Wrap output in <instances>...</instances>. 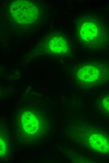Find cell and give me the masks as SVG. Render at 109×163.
I'll list each match as a JSON object with an SVG mask.
<instances>
[{
	"label": "cell",
	"instance_id": "6da1fadb",
	"mask_svg": "<svg viewBox=\"0 0 109 163\" xmlns=\"http://www.w3.org/2000/svg\"><path fill=\"white\" fill-rule=\"evenodd\" d=\"M76 41L83 48L99 51L109 49V22L91 12L78 14L75 20Z\"/></svg>",
	"mask_w": 109,
	"mask_h": 163
},
{
	"label": "cell",
	"instance_id": "7a4b0ae2",
	"mask_svg": "<svg viewBox=\"0 0 109 163\" xmlns=\"http://www.w3.org/2000/svg\"><path fill=\"white\" fill-rule=\"evenodd\" d=\"M75 86L89 89L109 83V60L93 59L81 62L74 68Z\"/></svg>",
	"mask_w": 109,
	"mask_h": 163
},
{
	"label": "cell",
	"instance_id": "3957f363",
	"mask_svg": "<svg viewBox=\"0 0 109 163\" xmlns=\"http://www.w3.org/2000/svg\"><path fill=\"white\" fill-rule=\"evenodd\" d=\"M10 12L14 19L21 24L31 23L38 18L37 8L33 3L27 1L18 0L11 5Z\"/></svg>",
	"mask_w": 109,
	"mask_h": 163
},
{
	"label": "cell",
	"instance_id": "277c9868",
	"mask_svg": "<svg viewBox=\"0 0 109 163\" xmlns=\"http://www.w3.org/2000/svg\"><path fill=\"white\" fill-rule=\"evenodd\" d=\"M47 45L50 52L56 55H65L70 49V42L67 38L59 34L50 36Z\"/></svg>",
	"mask_w": 109,
	"mask_h": 163
},
{
	"label": "cell",
	"instance_id": "5b68a950",
	"mask_svg": "<svg viewBox=\"0 0 109 163\" xmlns=\"http://www.w3.org/2000/svg\"><path fill=\"white\" fill-rule=\"evenodd\" d=\"M88 141L95 150L104 153L109 152V137L101 133H93L88 137Z\"/></svg>",
	"mask_w": 109,
	"mask_h": 163
},
{
	"label": "cell",
	"instance_id": "8992f818",
	"mask_svg": "<svg viewBox=\"0 0 109 163\" xmlns=\"http://www.w3.org/2000/svg\"><path fill=\"white\" fill-rule=\"evenodd\" d=\"M22 117V121L29 122V123H22V124L23 126L29 125L27 127H29V133L30 130H31V134H36L39 132L40 128L41 127V122H40V119L35 114L30 112L26 111L23 114Z\"/></svg>",
	"mask_w": 109,
	"mask_h": 163
},
{
	"label": "cell",
	"instance_id": "52a82bcc",
	"mask_svg": "<svg viewBox=\"0 0 109 163\" xmlns=\"http://www.w3.org/2000/svg\"><path fill=\"white\" fill-rule=\"evenodd\" d=\"M100 104L104 109L109 113V95L104 97L101 99Z\"/></svg>",
	"mask_w": 109,
	"mask_h": 163
}]
</instances>
